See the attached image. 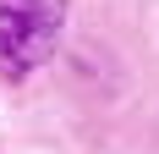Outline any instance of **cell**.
<instances>
[{"label": "cell", "mask_w": 159, "mask_h": 154, "mask_svg": "<svg viewBox=\"0 0 159 154\" xmlns=\"http://www.w3.org/2000/svg\"><path fill=\"white\" fill-rule=\"evenodd\" d=\"M71 0H0V77H28L55 55Z\"/></svg>", "instance_id": "1"}]
</instances>
